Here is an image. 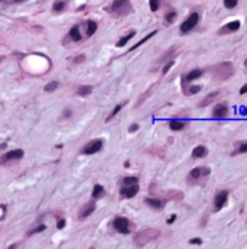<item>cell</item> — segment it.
<instances>
[{"instance_id":"2","label":"cell","mask_w":247,"mask_h":249,"mask_svg":"<svg viewBox=\"0 0 247 249\" xmlns=\"http://www.w3.org/2000/svg\"><path fill=\"white\" fill-rule=\"evenodd\" d=\"M160 235V230L159 229H145V230H140L137 235H135V245L137 248H143L145 245H148L150 241L156 239V237Z\"/></svg>"},{"instance_id":"4","label":"cell","mask_w":247,"mask_h":249,"mask_svg":"<svg viewBox=\"0 0 247 249\" xmlns=\"http://www.w3.org/2000/svg\"><path fill=\"white\" fill-rule=\"evenodd\" d=\"M113 225H114V229L117 230V232H120V233H123V235H129L130 230H132L130 222L126 217H116L114 222H113Z\"/></svg>"},{"instance_id":"14","label":"cell","mask_w":247,"mask_h":249,"mask_svg":"<svg viewBox=\"0 0 247 249\" xmlns=\"http://www.w3.org/2000/svg\"><path fill=\"white\" fill-rule=\"evenodd\" d=\"M207 155H208V149L205 147H202V145H198V147L192 149V157L194 158H205Z\"/></svg>"},{"instance_id":"28","label":"cell","mask_w":247,"mask_h":249,"mask_svg":"<svg viewBox=\"0 0 247 249\" xmlns=\"http://www.w3.org/2000/svg\"><path fill=\"white\" fill-rule=\"evenodd\" d=\"M91 91H93L91 86H81V87H78V94L80 96H88Z\"/></svg>"},{"instance_id":"11","label":"cell","mask_w":247,"mask_h":249,"mask_svg":"<svg viewBox=\"0 0 247 249\" xmlns=\"http://www.w3.org/2000/svg\"><path fill=\"white\" fill-rule=\"evenodd\" d=\"M240 20H233V22H230V23H227L224 28H221L218 31V33L220 35H223V33H230V32H234V31H237V29L240 28Z\"/></svg>"},{"instance_id":"22","label":"cell","mask_w":247,"mask_h":249,"mask_svg":"<svg viewBox=\"0 0 247 249\" xmlns=\"http://www.w3.org/2000/svg\"><path fill=\"white\" fill-rule=\"evenodd\" d=\"M69 38L72 41H80L81 39V33H80V28L78 26H72L69 29Z\"/></svg>"},{"instance_id":"8","label":"cell","mask_w":247,"mask_h":249,"mask_svg":"<svg viewBox=\"0 0 247 249\" xmlns=\"http://www.w3.org/2000/svg\"><path fill=\"white\" fill-rule=\"evenodd\" d=\"M210 172H211V170L207 167H197V168L191 170V172L188 174V180H198L201 177H208Z\"/></svg>"},{"instance_id":"42","label":"cell","mask_w":247,"mask_h":249,"mask_svg":"<svg viewBox=\"0 0 247 249\" xmlns=\"http://www.w3.org/2000/svg\"><path fill=\"white\" fill-rule=\"evenodd\" d=\"M84 59H85V55H80V57H75V62H83Z\"/></svg>"},{"instance_id":"31","label":"cell","mask_w":247,"mask_h":249,"mask_svg":"<svg viewBox=\"0 0 247 249\" xmlns=\"http://www.w3.org/2000/svg\"><path fill=\"white\" fill-rule=\"evenodd\" d=\"M65 4H67V2H55L54 6H52V9H54L55 12H61V10L65 7Z\"/></svg>"},{"instance_id":"1","label":"cell","mask_w":247,"mask_h":249,"mask_svg":"<svg viewBox=\"0 0 247 249\" xmlns=\"http://www.w3.org/2000/svg\"><path fill=\"white\" fill-rule=\"evenodd\" d=\"M234 74V67L231 62H221L212 68V78L217 81H226Z\"/></svg>"},{"instance_id":"19","label":"cell","mask_w":247,"mask_h":249,"mask_svg":"<svg viewBox=\"0 0 247 249\" xmlns=\"http://www.w3.org/2000/svg\"><path fill=\"white\" fill-rule=\"evenodd\" d=\"M183 127H185V123L181 122V120H171V122H169V129L173 132L182 131Z\"/></svg>"},{"instance_id":"45","label":"cell","mask_w":247,"mask_h":249,"mask_svg":"<svg viewBox=\"0 0 247 249\" xmlns=\"http://www.w3.org/2000/svg\"><path fill=\"white\" fill-rule=\"evenodd\" d=\"M16 246H17V245H12V246H10V248H9V249H16Z\"/></svg>"},{"instance_id":"10","label":"cell","mask_w":247,"mask_h":249,"mask_svg":"<svg viewBox=\"0 0 247 249\" xmlns=\"http://www.w3.org/2000/svg\"><path fill=\"white\" fill-rule=\"evenodd\" d=\"M228 115V107L226 103H223V104H217V106L214 107V110H212V116L217 119H221V117H226V116Z\"/></svg>"},{"instance_id":"9","label":"cell","mask_w":247,"mask_h":249,"mask_svg":"<svg viewBox=\"0 0 247 249\" xmlns=\"http://www.w3.org/2000/svg\"><path fill=\"white\" fill-rule=\"evenodd\" d=\"M137 193H139V186H137V184H136V186H129V187L120 188V196L123 198H132V197H135Z\"/></svg>"},{"instance_id":"15","label":"cell","mask_w":247,"mask_h":249,"mask_svg":"<svg viewBox=\"0 0 247 249\" xmlns=\"http://www.w3.org/2000/svg\"><path fill=\"white\" fill-rule=\"evenodd\" d=\"M145 203H146L148 206H150L152 209H155V210H160L162 207H164V202L159 200V198L148 197V198H145Z\"/></svg>"},{"instance_id":"35","label":"cell","mask_w":247,"mask_h":249,"mask_svg":"<svg viewBox=\"0 0 247 249\" xmlns=\"http://www.w3.org/2000/svg\"><path fill=\"white\" fill-rule=\"evenodd\" d=\"M56 87H58V83L56 81H51V83H48L45 86V91H54Z\"/></svg>"},{"instance_id":"25","label":"cell","mask_w":247,"mask_h":249,"mask_svg":"<svg viewBox=\"0 0 247 249\" xmlns=\"http://www.w3.org/2000/svg\"><path fill=\"white\" fill-rule=\"evenodd\" d=\"M153 88H155V84H153V86H150V87H149L148 90H146V93H143V94L140 96V99L137 100V103H136V107H137V106H140V104H142V103H143L145 100L148 99V97H149V94H150L152 91H153Z\"/></svg>"},{"instance_id":"30","label":"cell","mask_w":247,"mask_h":249,"mask_svg":"<svg viewBox=\"0 0 247 249\" xmlns=\"http://www.w3.org/2000/svg\"><path fill=\"white\" fill-rule=\"evenodd\" d=\"M123 106H124V104H117V106H116V107H114V110H113V112H112V113H110V116H108V117H107V119H106V120H107V122H108V120H112V119H113V117H114V116H116V115H117V113H119V112H120V110H121V109H123Z\"/></svg>"},{"instance_id":"21","label":"cell","mask_w":247,"mask_h":249,"mask_svg":"<svg viewBox=\"0 0 247 249\" xmlns=\"http://www.w3.org/2000/svg\"><path fill=\"white\" fill-rule=\"evenodd\" d=\"M202 74H204L202 70H192L191 72L187 74V80L188 81H192V80H197V78H199V77H202Z\"/></svg>"},{"instance_id":"46","label":"cell","mask_w":247,"mask_h":249,"mask_svg":"<svg viewBox=\"0 0 247 249\" xmlns=\"http://www.w3.org/2000/svg\"><path fill=\"white\" fill-rule=\"evenodd\" d=\"M244 65H246V68H247V59H246V61H244Z\"/></svg>"},{"instance_id":"47","label":"cell","mask_w":247,"mask_h":249,"mask_svg":"<svg viewBox=\"0 0 247 249\" xmlns=\"http://www.w3.org/2000/svg\"><path fill=\"white\" fill-rule=\"evenodd\" d=\"M2 59H3V58H2V57H0V62H2Z\"/></svg>"},{"instance_id":"7","label":"cell","mask_w":247,"mask_h":249,"mask_svg":"<svg viewBox=\"0 0 247 249\" xmlns=\"http://www.w3.org/2000/svg\"><path fill=\"white\" fill-rule=\"evenodd\" d=\"M227 198H228V193L226 190L223 191H218V193L215 194L214 197V209L215 212H218V210H221L226 206V203H227Z\"/></svg>"},{"instance_id":"41","label":"cell","mask_w":247,"mask_h":249,"mask_svg":"<svg viewBox=\"0 0 247 249\" xmlns=\"http://www.w3.org/2000/svg\"><path fill=\"white\" fill-rule=\"evenodd\" d=\"M175 219H176V214H172L171 217H169V219L166 220V223H168V225H172V223L175 222Z\"/></svg>"},{"instance_id":"37","label":"cell","mask_w":247,"mask_h":249,"mask_svg":"<svg viewBox=\"0 0 247 249\" xmlns=\"http://www.w3.org/2000/svg\"><path fill=\"white\" fill-rule=\"evenodd\" d=\"M45 230V225H40V226H38V227H35V229L33 230H31V232H29V236H31V235H33V233H38V232H44Z\"/></svg>"},{"instance_id":"6","label":"cell","mask_w":247,"mask_h":249,"mask_svg":"<svg viewBox=\"0 0 247 249\" xmlns=\"http://www.w3.org/2000/svg\"><path fill=\"white\" fill-rule=\"evenodd\" d=\"M103 148V141L101 139H96V141H91V142H88L83 149V154L85 155H91V154H96L98 152L100 149Z\"/></svg>"},{"instance_id":"17","label":"cell","mask_w":247,"mask_h":249,"mask_svg":"<svg viewBox=\"0 0 247 249\" xmlns=\"http://www.w3.org/2000/svg\"><path fill=\"white\" fill-rule=\"evenodd\" d=\"M165 196H166V198L173 200V202H181L183 198V194L181 191H168V193H165Z\"/></svg>"},{"instance_id":"43","label":"cell","mask_w":247,"mask_h":249,"mask_svg":"<svg viewBox=\"0 0 247 249\" xmlns=\"http://www.w3.org/2000/svg\"><path fill=\"white\" fill-rule=\"evenodd\" d=\"M247 93V84H244L243 87L240 88V94H246Z\"/></svg>"},{"instance_id":"18","label":"cell","mask_w":247,"mask_h":249,"mask_svg":"<svg viewBox=\"0 0 247 249\" xmlns=\"http://www.w3.org/2000/svg\"><path fill=\"white\" fill-rule=\"evenodd\" d=\"M136 35V32L135 31H130V32H129V33H127V35H124V36H121V39H119V41H117V44H116V45H117V47H124V45H126V44H127V42H129V41H130V39H132V38H133V36H135Z\"/></svg>"},{"instance_id":"13","label":"cell","mask_w":247,"mask_h":249,"mask_svg":"<svg viewBox=\"0 0 247 249\" xmlns=\"http://www.w3.org/2000/svg\"><path fill=\"white\" fill-rule=\"evenodd\" d=\"M220 93H221V91H212V93H210L202 102L199 103V107H205V106H208V104H211L214 100H217L220 97Z\"/></svg>"},{"instance_id":"38","label":"cell","mask_w":247,"mask_h":249,"mask_svg":"<svg viewBox=\"0 0 247 249\" xmlns=\"http://www.w3.org/2000/svg\"><path fill=\"white\" fill-rule=\"evenodd\" d=\"M198 91H201V86H192V87H189V94H197Z\"/></svg>"},{"instance_id":"3","label":"cell","mask_w":247,"mask_h":249,"mask_svg":"<svg viewBox=\"0 0 247 249\" xmlns=\"http://www.w3.org/2000/svg\"><path fill=\"white\" fill-rule=\"evenodd\" d=\"M107 10H110L113 13H117V15H127V13L132 12L133 9L129 2H113V4Z\"/></svg>"},{"instance_id":"16","label":"cell","mask_w":247,"mask_h":249,"mask_svg":"<svg viewBox=\"0 0 247 249\" xmlns=\"http://www.w3.org/2000/svg\"><path fill=\"white\" fill-rule=\"evenodd\" d=\"M23 157V151L22 149H13L10 151V152H7V154L4 155L3 161H10V159H19Z\"/></svg>"},{"instance_id":"12","label":"cell","mask_w":247,"mask_h":249,"mask_svg":"<svg viewBox=\"0 0 247 249\" xmlns=\"http://www.w3.org/2000/svg\"><path fill=\"white\" fill-rule=\"evenodd\" d=\"M94 210H96V204H94V202L87 203V204H85L83 209H81V212H80V219L88 217V216H90V214H91Z\"/></svg>"},{"instance_id":"40","label":"cell","mask_w":247,"mask_h":249,"mask_svg":"<svg viewBox=\"0 0 247 249\" xmlns=\"http://www.w3.org/2000/svg\"><path fill=\"white\" fill-rule=\"evenodd\" d=\"M137 129H139V125H137V123H133V125H130V126H129V132H130V133L136 132Z\"/></svg>"},{"instance_id":"39","label":"cell","mask_w":247,"mask_h":249,"mask_svg":"<svg viewBox=\"0 0 247 249\" xmlns=\"http://www.w3.org/2000/svg\"><path fill=\"white\" fill-rule=\"evenodd\" d=\"M189 243H191V245H201V243H202V241H201L199 237H192L191 241H189Z\"/></svg>"},{"instance_id":"26","label":"cell","mask_w":247,"mask_h":249,"mask_svg":"<svg viewBox=\"0 0 247 249\" xmlns=\"http://www.w3.org/2000/svg\"><path fill=\"white\" fill-rule=\"evenodd\" d=\"M137 177H135V175H130V177H126L123 180V186L124 187H129V186H136L137 184Z\"/></svg>"},{"instance_id":"36","label":"cell","mask_w":247,"mask_h":249,"mask_svg":"<svg viewBox=\"0 0 247 249\" xmlns=\"http://www.w3.org/2000/svg\"><path fill=\"white\" fill-rule=\"evenodd\" d=\"M172 65H173V61H172V59H171V61H168V64H165L164 68H162V72H164V74H166V72L171 70Z\"/></svg>"},{"instance_id":"27","label":"cell","mask_w":247,"mask_h":249,"mask_svg":"<svg viewBox=\"0 0 247 249\" xmlns=\"http://www.w3.org/2000/svg\"><path fill=\"white\" fill-rule=\"evenodd\" d=\"M175 49H176V47H172L171 49H169V51H168V52H165L164 55L160 57V58H159V61H158V62H165L166 59H168V61H171V59H169V57H171L172 54H175Z\"/></svg>"},{"instance_id":"29","label":"cell","mask_w":247,"mask_h":249,"mask_svg":"<svg viewBox=\"0 0 247 249\" xmlns=\"http://www.w3.org/2000/svg\"><path fill=\"white\" fill-rule=\"evenodd\" d=\"M246 152H247V142H243V143H240L239 149H235L234 152H233V155H237V154H246Z\"/></svg>"},{"instance_id":"23","label":"cell","mask_w":247,"mask_h":249,"mask_svg":"<svg viewBox=\"0 0 247 249\" xmlns=\"http://www.w3.org/2000/svg\"><path fill=\"white\" fill-rule=\"evenodd\" d=\"M97 31V23L94 20H88L87 22V36H93Z\"/></svg>"},{"instance_id":"5","label":"cell","mask_w":247,"mask_h":249,"mask_svg":"<svg viewBox=\"0 0 247 249\" xmlns=\"http://www.w3.org/2000/svg\"><path fill=\"white\" fill-rule=\"evenodd\" d=\"M198 20H199L198 13H191V15L187 17V20L181 25V32H182V33H187V32L192 31V29L198 25Z\"/></svg>"},{"instance_id":"20","label":"cell","mask_w":247,"mask_h":249,"mask_svg":"<svg viewBox=\"0 0 247 249\" xmlns=\"http://www.w3.org/2000/svg\"><path fill=\"white\" fill-rule=\"evenodd\" d=\"M103 196H104V187L100 186V184L94 186V188H93V198H94V200H97V198L103 197Z\"/></svg>"},{"instance_id":"24","label":"cell","mask_w":247,"mask_h":249,"mask_svg":"<svg viewBox=\"0 0 247 249\" xmlns=\"http://www.w3.org/2000/svg\"><path fill=\"white\" fill-rule=\"evenodd\" d=\"M155 35H156V31L150 32V33H149V35H146V36H145V38H143V39H142V41H139V42H137V44H136V45H133V47L130 48V51H135V49H137V48H139L140 45H143L145 42H146V41H149V39H150V38H152V36H155Z\"/></svg>"},{"instance_id":"44","label":"cell","mask_w":247,"mask_h":249,"mask_svg":"<svg viewBox=\"0 0 247 249\" xmlns=\"http://www.w3.org/2000/svg\"><path fill=\"white\" fill-rule=\"evenodd\" d=\"M64 226H65V220H59V222H58V229H62Z\"/></svg>"},{"instance_id":"33","label":"cell","mask_w":247,"mask_h":249,"mask_svg":"<svg viewBox=\"0 0 247 249\" xmlns=\"http://www.w3.org/2000/svg\"><path fill=\"white\" fill-rule=\"evenodd\" d=\"M237 3H239L237 0H224V6L227 9H234L237 6Z\"/></svg>"},{"instance_id":"32","label":"cell","mask_w":247,"mask_h":249,"mask_svg":"<svg viewBox=\"0 0 247 249\" xmlns=\"http://www.w3.org/2000/svg\"><path fill=\"white\" fill-rule=\"evenodd\" d=\"M175 16H176L175 12H168L166 15H165V22H166V23H172L173 19H175Z\"/></svg>"},{"instance_id":"34","label":"cell","mask_w":247,"mask_h":249,"mask_svg":"<svg viewBox=\"0 0 247 249\" xmlns=\"http://www.w3.org/2000/svg\"><path fill=\"white\" fill-rule=\"evenodd\" d=\"M149 7H150L152 12H156L159 9V0H150L149 2Z\"/></svg>"}]
</instances>
